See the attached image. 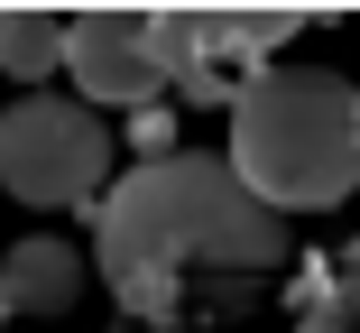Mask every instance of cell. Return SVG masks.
Masks as SVG:
<instances>
[{"mask_svg": "<svg viewBox=\"0 0 360 333\" xmlns=\"http://www.w3.org/2000/svg\"><path fill=\"white\" fill-rule=\"evenodd\" d=\"M222 167L277 222L351 204V185H360V84L333 75V65H259L231 93V158Z\"/></svg>", "mask_w": 360, "mask_h": 333, "instance_id": "obj_2", "label": "cell"}, {"mask_svg": "<svg viewBox=\"0 0 360 333\" xmlns=\"http://www.w3.org/2000/svg\"><path fill=\"white\" fill-rule=\"evenodd\" d=\"M286 259V222L203 149H158L93 194V269L120 315L167 324L194 278H259Z\"/></svg>", "mask_w": 360, "mask_h": 333, "instance_id": "obj_1", "label": "cell"}, {"mask_svg": "<svg viewBox=\"0 0 360 333\" xmlns=\"http://www.w3.org/2000/svg\"><path fill=\"white\" fill-rule=\"evenodd\" d=\"M65 75H75V102H158L167 93V56H158V10H75L65 19Z\"/></svg>", "mask_w": 360, "mask_h": 333, "instance_id": "obj_4", "label": "cell"}, {"mask_svg": "<svg viewBox=\"0 0 360 333\" xmlns=\"http://www.w3.org/2000/svg\"><path fill=\"white\" fill-rule=\"evenodd\" d=\"M111 185V130L75 93H19L0 111V194L37 213H75Z\"/></svg>", "mask_w": 360, "mask_h": 333, "instance_id": "obj_3", "label": "cell"}, {"mask_svg": "<svg viewBox=\"0 0 360 333\" xmlns=\"http://www.w3.org/2000/svg\"><path fill=\"white\" fill-rule=\"evenodd\" d=\"M65 19H75V10H0V75H19L37 93L65 65Z\"/></svg>", "mask_w": 360, "mask_h": 333, "instance_id": "obj_7", "label": "cell"}, {"mask_svg": "<svg viewBox=\"0 0 360 333\" xmlns=\"http://www.w3.org/2000/svg\"><path fill=\"white\" fill-rule=\"evenodd\" d=\"M333 315H342V324L360 333V241H351V250L333 259Z\"/></svg>", "mask_w": 360, "mask_h": 333, "instance_id": "obj_8", "label": "cell"}, {"mask_svg": "<svg viewBox=\"0 0 360 333\" xmlns=\"http://www.w3.org/2000/svg\"><path fill=\"white\" fill-rule=\"evenodd\" d=\"M84 296V250L56 241V232H28L10 259H0V315H65Z\"/></svg>", "mask_w": 360, "mask_h": 333, "instance_id": "obj_6", "label": "cell"}, {"mask_svg": "<svg viewBox=\"0 0 360 333\" xmlns=\"http://www.w3.org/2000/svg\"><path fill=\"white\" fill-rule=\"evenodd\" d=\"M158 56H167V84L185 102H231L259 75L231 10H158Z\"/></svg>", "mask_w": 360, "mask_h": 333, "instance_id": "obj_5", "label": "cell"}]
</instances>
